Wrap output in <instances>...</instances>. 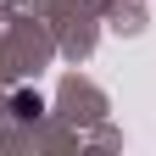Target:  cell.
<instances>
[{
	"label": "cell",
	"mask_w": 156,
	"mask_h": 156,
	"mask_svg": "<svg viewBox=\"0 0 156 156\" xmlns=\"http://www.w3.org/2000/svg\"><path fill=\"white\" fill-rule=\"evenodd\" d=\"M17 117H39V101H34V95H17Z\"/></svg>",
	"instance_id": "cell-1"
}]
</instances>
